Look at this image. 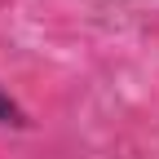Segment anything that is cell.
I'll return each instance as SVG.
<instances>
[{
  "label": "cell",
  "mask_w": 159,
  "mask_h": 159,
  "mask_svg": "<svg viewBox=\"0 0 159 159\" xmlns=\"http://www.w3.org/2000/svg\"><path fill=\"white\" fill-rule=\"evenodd\" d=\"M0 124H13V128H22V124H27L22 106H18V102H13V97H9L5 89H0Z\"/></svg>",
  "instance_id": "6da1fadb"
}]
</instances>
